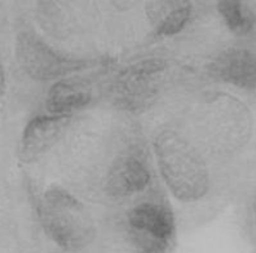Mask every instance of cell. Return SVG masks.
I'll return each mask as SVG.
<instances>
[{"instance_id":"cell-3","label":"cell","mask_w":256,"mask_h":253,"mask_svg":"<svg viewBox=\"0 0 256 253\" xmlns=\"http://www.w3.org/2000/svg\"><path fill=\"white\" fill-rule=\"evenodd\" d=\"M16 58L28 76L36 81L64 79L91 65L85 59L68 57L51 48L32 31H20L16 38Z\"/></svg>"},{"instance_id":"cell-4","label":"cell","mask_w":256,"mask_h":253,"mask_svg":"<svg viewBox=\"0 0 256 253\" xmlns=\"http://www.w3.org/2000/svg\"><path fill=\"white\" fill-rule=\"evenodd\" d=\"M166 71L167 63L160 58L128 66L114 81L112 93L114 102L130 111L146 109L156 100Z\"/></svg>"},{"instance_id":"cell-5","label":"cell","mask_w":256,"mask_h":253,"mask_svg":"<svg viewBox=\"0 0 256 253\" xmlns=\"http://www.w3.org/2000/svg\"><path fill=\"white\" fill-rule=\"evenodd\" d=\"M130 236L140 253H168L176 234L174 213L167 205L144 201L127 215Z\"/></svg>"},{"instance_id":"cell-7","label":"cell","mask_w":256,"mask_h":253,"mask_svg":"<svg viewBox=\"0 0 256 253\" xmlns=\"http://www.w3.org/2000/svg\"><path fill=\"white\" fill-rule=\"evenodd\" d=\"M151 173L138 154H124L112 162L106 177V192L114 198H126L146 190Z\"/></svg>"},{"instance_id":"cell-9","label":"cell","mask_w":256,"mask_h":253,"mask_svg":"<svg viewBox=\"0 0 256 253\" xmlns=\"http://www.w3.org/2000/svg\"><path fill=\"white\" fill-rule=\"evenodd\" d=\"M92 98L93 85L86 77H64L49 89L46 100V109L51 115L72 116L85 108Z\"/></svg>"},{"instance_id":"cell-2","label":"cell","mask_w":256,"mask_h":253,"mask_svg":"<svg viewBox=\"0 0 256 253\" xmlns=\"http://www.w3.org/2000/svg\"><path fill=\"white\" fill-rule=\"evenodd\" d=\"M38 211L46 236L62 250L78 252L94 239L96 226L91 213L65 188L49 187L41 196Z\"/></svg>"},{"instance_id":"cell-10","label":"cell","mask_w":256,"mask_h":253,"mask_svg":"<svg viewBox=\"0 0 256 253\" xmlns=\"http://www.w3.org/2000/svg\"><path fill=\"white\" fill-rule=\"evenodd\" d=\"M146 11L158 36L172 37L188 23L192 4L190 0H148Z\"/></svg>"},{"instance_id":"cell-6","label":"cell","mask_w":256,"mask_h":253,"mask_svg":"<svg viewBox=\"0 0 256 253\" xmlns=\"http://www.w3.org/2000/svg\"><path fill=\"white\" fill-rule=\"evenodd\" d=\"M72 116L38 115L25 126L20 138L18 157L32 164L54 147L62 138Z\"/></svg>"},{"instance_id":"cell-1","label":"cell","mask_w":256,"mask_h":253,"mask_svg":"<svg viewBox=\"0 0 256 253\" xmlns=\"http://www.w3.org/2000/svg\"><path fill=\"white\" fill-rule=\"evenodd\" d=\"M161 176L172 195L180 202L194 203L211 190L206 162L188 141L174 131H164L154 142Z\"/></svg>"},{"instance_id":"cell-11","label":"cell","mask_w":256,"mask_h":253,"mask_svg":"<svg viewBox=\"0 0 256 253\" xmlns=\"http://www.w3.org/2000/svg\"><path fill=\"white\" fill-rule=\"evenodd\" d=\"M216 7L226 25L236 36H246L252 31L255 17L244 0H218Z\"/></svg>"},{"instance_id":"cell-8","label":"cell","mask_w":256,"mask_h":253,"mask_svg":"<svg viewBox=\"0 0 256 253\" xmlns=\"http://www.w3.org/2000/svg\"><path fill=\"white\" fill-rule=\"evenodd\" d=\"M211 72L218 80L234 87L256 90V54L245 48H232L221 53L212 63Z\"/></svg>"}]
</instances>
